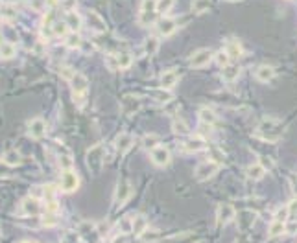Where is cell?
I'll list each match as a JSON object with an SVG mask.
<instances>
[{
	"label": "cell",
	"mask_w": 297,
	"mask_h": 243,
	"mask_svg": "<svg viewBox=\"0 0 297 243\" xmlns=\"http://www.w3.org/2000/svg\"><path fill=\"white\" fill-rule=\"evenodd\" d=\"M284 133L283 124L279 122L277 118H264L257 127V137H260L262 140L266 142H277L281 140Z\"/></svg>",
	"instance_id": "1"
},
{
	"label": "cell",
	"mask_w": 297,
	"mask_h": 243,
	"mask_svg": "<svg viewBox=\"0 0 297 243\" xmlns=\"http://www.w3.org/2000/svg\"><path fill=\"white\" fill-rule=\"evenodd\" d=\"M69 83H71V91H72V96H74V102L78 105H81L85 102L87 91H89V81H87V77H85L81 72H76Z\"/></svg>",
	"instance_id": "2"
},
{
	"label": "cell",
	"mask_w": 297,
	"mask_h": 243,
	"mask_svg": "<svg viewBox=\"0 0 297 243\" xmlns=\"http://www.w3.org/2000/svg\"><path fill=\"white\" fill-rule=\"evenodd\" d=\"M87 166L91 170L94 175H98L102 172V168H104V162H106V157H104V146L102 144H96V146H92L89 151H87Z\"/></svg>",
	"instance_id": "3"
},
{
	"label": "cell",
	"mask_w": 297,
	"mask_h": 243,
	"mask_svg": "<svg viewBox=\"0 0 297 243\" xmlns=\"http://www.w3.org/2000/svg\"><path fill=\"white\" fill-rule=\"evenodd\" d=\"M157 17V0H142L141 11H139V22L141 26H149Z\"/></svg>",
	"instance_id": "4"
},
{
	"label": "cell",
	"mask_w": 297,
	"mask_h": 243,
	"mask_svg": "<svg viewBox=\"0 0 297 243\" xmlns=\"http://www.w3.org/2000/svg\"><path fill=\"white\" fill-rule=\"evenodd\" d=\"M79 188V177L74 170H67L61 174V181H59V190L65 194H72Z\"/></svg>",
	"instance_id": "5"
},
{
	"label": "cell",
	"mask_w": 297,
	"mask_h": 243,
	"mask_svg": "<svg viewBox=\"0 0 297 243\" xmlns=\"http://www.w3.org/2000/svg\"><path fill=\"white\" fill-rule=\"evenodd\" d=\"M218 170H220L218 162H214V160H205V162L198 164L194 175H196V179H198V181H209V179H212V177L216 175Z\"/></svg>",
	"instance_id": "6"
},
{
	"label": "cell",
	"mask_w": 297,
	"mask_h": 243,
	"mask_svg": "<svg viewBox=\"0 0 297 243\" xmlns=\"http://www.w3.org/2000/svg\"><path fill=\"white\" fill-rule=\"evenodd\" d=\"M212 57H214L212 50L199 48L190 56V59H188V65H190L192 69H203V67H207V65L212 61Z\"/></svg>",
	"instance_id": "7"
},
{
	"label": "cell",
	"mask_w": 297,
	"mask_h": 243,
	"mask_svg": "<svg viewBox=\"0 0 297 243\" xmlns=\"http://www.w3.org/2000/svg\"><path fill=\"white\" fill-rule=\"evenodd\" d=\"M149 159H151V162L155 164V166H168L170 160H172V155H170V149L164 146H157L155 149H151L149 151Z\"/></svg>",
	"instance_id": "8"
},
{
	"label": "cell",
	"mask_w": 297,
	"mask_h": 243,
	"mask_svg": "<svg viewBox=\"0 0 297 243\" xmlns=\"http://www.w3.org/2000/svg\"><path fill=\"white\" fill-rule=\"evenodd\" d=\"M46 131H48V125L42 118H34L28 122V137L36 140H41L46 137Z\"/></svg>",
	"instance_id": "9"
},
{
	"label": "cell",
	"mask_w": 297,
	"mask_h": 243,
	"mask_svg": "<svg viewBox=\"0 0 297 243\" xmlns=\"http://www.w3.org/2000/svg\"><path fill=\"white\" fill-rule=\"evenodd\" d=\"M42 210V205H41V199H37V197H26V199H22L21 203V214L22 215H39Z\"/></svg>",
	"instance_id": "10"
},
{
	"label": "cell",
	"mask_w": 297,
	"mask_h": 243,
	"mask_svg": "<svg viewBox=\"0 0 297 243\" xmlns=\"http://www.w3.org/2000/svg\"><path fill=\"white\" fill-rule=\"evenodd\" d=\"M131 194H133L131 182L126 181V179H122V181H118L116 190H114V203H116V205H124V203L131 197Z\"/></svg>",
	"instance_id": "11"
},
{
	"label": "cell",
	"mask_w": 297,
	"mask_h": 243,
	"mask_svg": "<svg viewBox=\"0 0 297 243\" xmlns=\"http://www.w3.org/2000/svg\"><path fill=\"white\" fill-rule=\"evenodd\" d=\"M85 21H87L89 30L94 32V34H104L106 32V22H104V19L96 11H87L85 13Z\"/></svg>",
	"instance_id": "12"
},
{
	"label": "cell",
	"mask_w": 297,
	"mask_h": 243,
	"mask_svg": "<svg viewBox=\"0 0 297 243\" xmlns=\"http://www.w3.org/2000/svg\"><path fill=\"white\" fill-rule=\"evenodd\" d=\"M133 142H135V139H133V135L131 133H120L118 137H116V140H114V147H116V153L118 155H126L131 147H133Z\"/></svg>",
	"instance_id": "13"
},
{
	"label": "cell",
	"mask_w": 297,
	"mask_h": 243,
	"mask_svg": "<svg viewBox=\"0 0 297 243\" xmlns=\"http://www.w3.org/2000/svg\"><path fill=\"white\" fill-rule=\"evenodd\" d=\"M216 217H218L220 225H227V223H231L234 217H236V210H234L233 205L223 203V205H220L218 210H216Z\"/></svg>",
	"instance_id": "14"
},
{
	"label": "cell",
	"mask_w": 297,
	"mask_h": 243,
	"mask_svg": "<svg viewBox=\"0 0 297 243\" xmlns=\"http://www.w3.org/2000/svg\"><path fill=\"white\" fill-rule=\"evenodd\" d=\"M207 147V142L201 137H188V139L181 142V149L185 153H196V151H203Z\"/></svg>",
	"instance_id": "15"
},
{
	"label": "cell",
	"mask_w": 297,
	"mask_h": 243,
	"mask_svg": "<svg viewBox=\"0 0 297 243\" xmlns=\"http://www.w3.org/2000/svg\"><path fill=\"white\" fill-rule=\"evenodd\" d=\"M177 28V21L176 19H172V17H163L161 21L157 22V32L159 35H163V37H168L176 32Z\"/></svg>",
	"instance_id": "16"
},
{
	"label": "cell",
	"mask_w": 297,
	"mask_h": 243,
	"mask_svg": "<svg viewBox=\"0 0 297 243\" xmlns=\"http://www.w3.org/2000/svg\"><path fill=\"white\" fill-rule=\"evenodd\" d=\"M177 83H179V74H177V70H166V72H163V76H161V89H164V91H172Z\"/></svg>",
	"instance_id": "17"
},
{
	"label": "cell",
	"mask_w": 297,
	"mask_h": 243,
	"mask_svg": "<svg viewBox=\"0 0 297 243\" xmlns=\"http://www.w3.org/2000/svg\"><path fill=\"white\" fill-rule=\"evenodd\" d=\"M255 77L262 83H268L275 77V69L271 65H259L257 70H255Z\"/></svg>",
	"instance_id": "18"
},
{
	"label": "cell",
	"mask_w": 297,
	"mask_h": 243,
	"mask_svg": "<svg viewBox=\"0 0 297 243\" xmlns=\"http://www.w3.org/2000/svg\"><path fill=\"white\" fill-rule=\"evenodd\" d=\"M238 76H240V67H238V65H227V67L222 69V79L227 81V83L236 81Z\"/></svg>",
	"instance_id": "19"
},
{
	"label": "cell",
	"mask_w": 297,
	"mask_h": 243,
	"mask_svg": "<svg viewBox=\"0 0 297 243\" xmlns=\"http://www.w3.org/2000/svg\"><path fill=\"white\" fill-rule=\"evenodd\" d=\"M65 22H67L69 30H71V32H74V34H78L79 30H81V24H83L81 17H79L76 11H69V13L65 15Z\"/></svg>",
	"instance_id": "20"
},
{
	"label": "cell",
	"mask_w": 297,
	"mask_h": 243,
	"mask_svg": "<svg viewBox=\"0 0 297 243\" xmlns=\"http://www.w3.org/2000/svg\"><path fill=\"white\" fill-rule=\"evenodd\" d=\"M246 174H248L249 179H253V181H260L262 177L266 175V166L260 164V162H253V164H249L248 166Z\"/></svg>",
	"instance_id": "21"
},
{
	"label": "cell",
	"mask_w": 297,
	"mask_h": 243,
	"mask_svg": "<svg viewBox=\"0 0 297 243\" xmlns=\"http://www.w3.org/2000/svg\"><path fill=\"white\" fill-rule=\"evenodd\" d=\"M139 240H141L142 243H157L163 240V232L159 229H149L148 227V229L139 236Z\"/></svg>",
	"instance_id": "22"
},
{
	"label": "cell",
	"mask_w": 297,
	"mask_h": 243,
	"mask_svg": "<svg viewBox=\"0 0 297 243\" xmlns=\"http://www.w3.org/2000/svg\"><path fill=\"white\" fill-rule=\"evenodd\" d=\"M42 227H56L59 223V212H52V210H44L41 215Z\"/></svg>",
	"instance_id": "23"
},
{
	"label": "cell",
	"mask_w": 297,
	"mask_h": 243,
	"mask_svg": "<svg viewBox=\"0 0 297 243\" xmlns=\"http://www.w3.org/2000/svg\"><path fill=\"white\" fill-rule=\"evenodd\" d=\"M146 229H148V219H146V215L144 214L133 215V234L141 236Z\"/></svg>",
	"instance_id": "24"
},
{
	"label": "cell",
	"mask_w": 297,
	"mask_h": 243,
	"mask_svg": "<svg viewBox=\"0 0 297 243\" xmlns=\"http://www.w3.org/2000/svg\"><path fill=\"white\" fill-rule=\"evenodd\" d=\"M199 114V120H201V124L203 125H214L216 122H218V116H216V112L212 111V109H201V111L198 112Z\"/></svg>",
	"instance_id": "25"
},
{
	"label": "cell",
	"mask_w": 297,
	"mask_h": 243,
	"mask_svg": "<svg viewBox=\"0 0 297 243\" xmlns=\"http://www.w3.org/2000/svg\"><path fill=\"white\" fill-rule=\"evenodd\" d=\"M114 56H116V65H118L120 70H127L133 65V56H131L129 52H118V54H114Z\"/></svg>",
	"instance_id": "26"
},
{
	"label": "cell",
	"mask_w": 297,
	"mask_h": 243,
	"mask_svg": "<svg viewBox=\"0 0 297 243\" xmlns=\"http://www.w3.org/2000/svg\"><path fill=\"white\" fill-rule=\"evenodd\" d=\"M284 232H286V223L275 221V219L269 223V227H268V236H269V238L283 236Z\"/></svg>",
	"instance_id": "27"
},
{
	"label": "cell",
	"mask_w": 297,
	"mask_h": 243,
	"mask_svg": "<svg viewBox=\"0 0 297 243\" xmlns=\"http://www.w3.org/2000/svg\"><path fill=\"white\" fill-rule=\"evenodd\" d=\"M15 54H17V46L13 42L2 41V44H0V59H11Z\"/></svg>",
	"instance_id": "28"
},
{
	"label": "cell",
	"mask_w": 297,
	"mask_h": 243,
	"mask_svg": "<svg viewBox=\"0 0 297 243\" xmlns=\"http://www.w3.org/2000/svg\"><path fill=\"white\" fill-rule=\"evenodd\" d=\"M172 131L176 133V135H188L190 133V129H188V125H186V122H185L183 118H174L172 120Z\"/></svg>",
	"instance_id": "29"
},
{
	"label": "cell",
	"mask_w": 297,
	"mask_h": 243,
	"mask_svg": "<svg viewBox=\"0 0 297 243\" xmlns=\"http://www.w3.org/2000/svg\"><path fill=\"white\" fill-rule=\"evenodd\" d=\"M159 142H161V139L157 137L155 133H149V135H146V137L142 139V147L148 149V151H151V149H155L157 146H161Z\"/></svg>",
	"instance_id": "30"
},
{
	"label": "cell",
	"mask_w": 297,
	"mask_h": 243,
	"mask_svg": "<svg viewBox=\"0 0 297 243\" xmlns=\"http://www.w3.org/2000/svg\"><path fill=\"white\" fill-rule=\"evenodd\" d=\"M116 229H118V232H122V234L133 232V217H131V215L122 217L120 221H118V225H116Z\"/></svg>",
	"instance_id": "31"
},
{
	"label": "cell",
	"mask_w": 297,
	"mask_h": 243,
	"mask_svg": "<svg viewBox=\"0 0 297 243\" xmlns=\"http://www.w3.org/2000/svg\"><path fill=\"white\" fill-rule=\"evenodd\" d=\"M65 44L69 46V48L76 50V48H81V44H83V39L79 37L78 34H74V32H71V34L65 37Z\"/></svg>",
	"instance_id": "32"
},
{
	"label": "cell",
	"mask_w": 297,
	"mask_h": 243,
	"mask_svg": "<svg viewBox=\"0 0 297 243\" xmlns=\"http://www.w3.org/2000/svg\"><path fill=\"white\" fill-rule=\"evenodd\" d=\"M2 160H4V164H7V166H11V168L19 166V164L22 162L21 155H19L17 151H7V153H4V157H2Z\"/></svg>",
	"instance_id": "33"
},
{
	"label": "cell",
	"mask_w": 297,
	"mask_h": 243,
	"mask_svg": "<svg viewBox=\"0 0 297 243\" xmlns=\"http://www.w3.org/2000/svg\"><path fill=\"white\" fill-rule=\"evenodd\" d=\"M67 32H69V26L65 21H56V24L52 26V35L54 37H67Z\"/></svg>",
	"instance_id": "34"
},
{
	"label": "cell",
	"mask_w": 297,
	"mask_h": 243,
	"mask_svg": "<svg viewBox=\"0 0 297 243\" xmlns=\"http://www.w3.org/2000/svg\"><path fill=\"white\" fill-rule=\"evenodd\" d=\"M0 17L4 19L6 22H11L17 17V9H15L13 6H9V4H6V6L0 7Z\"/></svg>",
	"instance_id": "35"
},
{
	"label": "cell",
	"mask_w": 297,
	"mask_h": 243,
	"mask_svg": "<svg viewBox=\"0 0 297 243\" xmlns=\"http://www.w3.org/2000/svg\"><path fill=\"white\" fill-rule=\"evenodd\" d=\"M144 50L148 56H155L157 50H159V39L157 37H148L146 42H144Z\"/></svg>",
	"instance_id": "36"
},
{
	"label": "cell",
	"mask_w": 297,
	"mask_h": 243,
	"mask_svg": "<svg viewBox=\"0 0 297 243\" xmlns=\"http://www.w3.org/2000/svg\"><path fill=\"white\" fill-rule=\"evenodd\" d=\"M211 7V0H192V11L194 13H205Z\"/></svg>",
	"instance_id": "37"
},
{
	"label": "cell",
	"mask_w": 297,
	"mask_h": 243,
	"mask_svg": "<svg viewBox=\"0 0 297 243\" xmlns=\"http://www.w3.org/2000/svg\"><path fill=\"white\" fill-rule=\"evenodd\" d=\"M225 52L229 54V57H240L242 56V46L236 41H229L225 46Z\"/></svg>",
	"instance_id": "38"
},
{
	"label": "cell",
	"mask_w": 297,
	"mask_h": 243,
	"mask_svg": "<svg viewBox=\"0 0 297 243\" xmlns=\"http://www.w3.org/2000/svg\"><path fill=\"white\" fill-rule=\"evenodd\" d=\"M176 0H157V13L159 15H166L174 7Z\"/></svg>",
	"instance_id": "39"
},
{
	"label": "cell",
	"mask_w": 297,
	"mask_h": 243,
	"mask_svg": "<svg viewBox=\"0 0 297 243\" xmlns=\"http://www.w3.org/2000/svg\"><path fill=\"white\" fill-rule=\"evenodd\" d=\"M139 107H141L139 100H135V98H131V96H126V100H124V111L126 112H137L139 111Z\"/></svg>",
	"instance_id": "40"
},
{
	"label": "cell",
	"mask_w": 297,
	"mask_h": 243,
	"mask_svg": "<svg viewBox=\"0 0 297 243\" xmlns=\"http://www.w3.org/2000/svg\"><path fill=\"white\" fill-rule=\"evenodd\" d=\"M214 57H216V63H218L220 67L223 69V67H227V65H231V57H229V54H227L225 50H220L218 54H214Z\"/></svg>",
	"instance_id": "41"
},
{
	"label": "cell",
	"mask_w": 297,
	"mask_h": 243,
	"mask_svg": "<svg viewBox=\"0 0 297 243\" xmlns=\"http://www.w3.org/2000/svg\"><path fill=\"white\" fill-rule=\"evenodd\" d=\"M59 166H61V170L63 172H67V170H72V166H74V162H72V157L67 153V155H59Z\"/></svg>",
	"instance_id": "42"
},
{
	"label": "cell",
	"mask_w": 297,
	"mask_h": 243,
	"mask_svg": "<svg viewBox=\"0 0 297 243\" xmlns=\"http://www.w3.org/2000/svg\"><path fill=\"white\" fill-rule=\"evenodd\" d=\"M275 221H283L286 223L288 219H290V214H288V207H283V208H279L275 212V217H273Z\"/></svg>",
	"instance_id": "43"
},
{
	"label": "cell",
	"mask_w": 297,
	"mask_h": 243,
	"mask_svg": "<svg viewBox=\"0 0 297 243\" xmlns=\"http://www.w3.org/2000/svg\"><path fill=\"white\" fill-rule=\"evenodd\" d=\"M57 72H59V76L65 77L67 81H71L72 76L76 74V70H72L71 67H59V69H57Z\"/></svg>",
	"instance_id": "44"
},
{
	"label": "cell",
	"mask_w": 297,
	"mask_h": 243,
	"mask_svg": "<svg viewBox=\"0 0 297 243\" xmlns=\"http://www.w3.org/2000/svg\"><path fill=\"white\" fill-rule=\"evenodd\" d=\"M155 96H157V100L161 102V104H166V102H170L172 100V94H170L168 91H161V92H155Z\"/></svg>",
	"instance_id": "45"
},
{
	"label": "cell",
	"mask_w": 297,
	"mask_h": 243,
	"mask_svg": "<svg viewBox=\"0 0 297 243\" xmlns=\"http://www.w3.org/2000/svg\"><path fill=\"white\" fill-rule=\"evenodd\" d=\"M61 7L65 9V13L74 11V9H76V0H63V2H61Z\"/></svg>",
	"instance_id": "46"
},
{
	"label": "cell",
	"mask_w": 297,
	"mask_h": 243,
	"mask_svg": "<svg viewBox=\"0 0 297 243\" xmlns=\"http://www.w3.org/2000/svg\"><path fill=\"white\" fill-rule=\"evenodd\" d=\"M288 214H290V217L297 215V197L294 201H290V205H288Z\"/></svg>",
	"instance_id": "47"
},
{
	"label": "cell",
	"mask_w": 297,
	"mask_h": 243,
	"mask_svg": "<svg viewBox=\"0 0 297 243\" xmlns=\"http://www.w3.org/2000/svg\"><path fill=\"white\" fill-rule=\"evenodd\" d=\"M65 243H78V236H76V232H69V234H65Z\"/></svg>",
	"instance_id": "48"
},
{
	"label": "cell",
	"mask_w": 297,
	"mask_h": 243,
	"mask_svg": "<svg viewBox=\"0 0 297 243\" xmlns=\"http://www.w3.org/2000/svg\"><path fill=\"white\" fill-rule=\"evenodd\" d=\"M234 243H251V242H249V238L246 236V234H242V236L236 238V242Z\"/></svg>",
	"instance_id": "49"
},
{
	"label": "cell",
	"mask_w": 297,
	"mask_h": 243,
	"mask_svg": "<svg viewBox=\"0 0 297 243\" xmlns=\"http://www.w3.org/2000/svg\"><path fill=\"white\" fill-rule=\"evenodd\" d=\"M292 192H294V195L297 197V177L292 179Z\"/></svg>",
	"instance_id": "50"
},
{
	"label": "cell",
	"mask_w": 297,
	"mask_h": 243,
	"mask_svg": "<svg viewBox=\"0 0 297 243\" xmlns=\"http://www.w3.org/2000/svg\"><path fill=\"white\" fill-rule=\"evenodd\" d=\"M21 243H37V242H32V240H24V242H21Z\"/></svg>",
	"instance_id": "51"
},
{
	"label": "cell",
	"mask_w": 297,
	"mask_h": 243,
	"mask_svg": "<svg viewBox=\"0 0 297 243\" xmlns=\"http://www.w3.org/2000/svg\"><path fill=\"white\" fill-rule=\"evenodd\" d=\"M227 2H238V0H227Z\"/></svg>",
	"instance_id": "52"
},
{
	"label": "cell",
	"mask_w": 297,
	"mask_h": 243,
	"mask_svg": "<svg viewBox=\"0 0 297 243\" xmlns=\"http://www.w3.org/2000/svg\"><path fill=\"white\" fill-rule=\"evenodd\" d=\"M0 240H2V230H0Z\"/></svg>",
	"instance_id": "53"
}]
</instances>
